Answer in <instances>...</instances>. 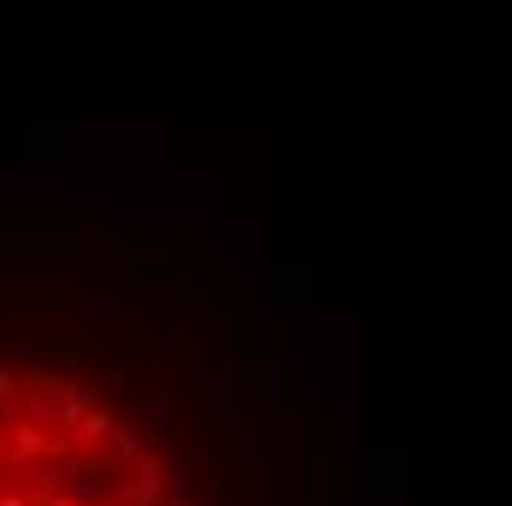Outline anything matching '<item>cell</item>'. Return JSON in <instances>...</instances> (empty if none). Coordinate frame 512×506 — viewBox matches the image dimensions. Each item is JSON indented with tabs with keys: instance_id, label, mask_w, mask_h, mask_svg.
<instances>
[{
	"instance_id": "cell-7",
	"label": "cell",
	"mask_w": 512,
	"mask_h": 506,
	"mask_svg": "<svg viewBox=\"0 0 512 506\" xmlns=\"http://www.w3.org/2000/svg\"><path fill=\"white\" fill-rule=\"evenodd\" d=\"M24 489H30V506H53V501H65V489H71V471H65L59 459H48V465H42V471H36Z\"/></svg>"
},
{
	"instance_id": "cell-2",
	"label": "cell",
	"mask_w": 512,
	"mask_h": 506,
	"mask_svg": "<svg viewBox=\"0 0 512 506\" xmlns=\"http://www.w3.org/2000/svg\"><path fill=\"white\" fill-rule=\"evenodd\" d=\"M77 259H95V265H118V259H130V253L142 248V242H130L124 230H112V224H83L77 230Z\"/></svg>"
},
{
	"instance_id": "cell-11",
	"label": "cell",
	"mask_w": 512,
	"mask_h": 506,
	"mask_svg": "<svg viewBox=\"0 0 512 506\" xmlns=\"http://www.w3.org/2000/svg\"><path fill=\"white\" fill-rule=\"evenodd\" d=\"M18 377H24V389H36V395H59V389H65V377H59V371H48V365H30V371H18Z\"/></svg>"
},
{
	"instance_id": "cell-17",
	"label": "cell",
	"mask_w": 512,
	"mask_h": 506,
	"mask_svg": "<svg viewBox=\"0 0 512 506\" xmlns=\"http://www.w3.org/2000/svg\"><path fill=\"white\" fill-rule=\"evenodd\" d=\"M53 506H71V501H53Z\"/></svg>"
},
{
	"instance_id": "cell-3",
	"label": "cell",
	"mask_w": 512,
	"mask_h": 506,
	"mask_svg": "<svg viewBox=\"0 0 512 506\" xmlns=\"http://www.w3.org/2000/svg\"><path fill=\"white\" fill-rule=\"evenodd\" d=\"M130 465H136V477L118 489V506H159L165 501V465H159V454L154 448H142Z\"/></svg>"
},
{
	"instance_id": "cell-10",
	"label": "cell",
	"mask_w": 512,
	"mask_h": 506,
	"mask_svg": "<svg viewBox=\"0 0 512 506\" xmlns=\"http://www.w3.org/2000/svg\"><path fill=\"white\" fill-rule=\"evenodd\" d=\"M65 330H71L77 342H83V336H106V330H112V312H106V306H77V312L65 318Z\"/></svg>"
},
{
	"instance_id": "cell-18",
	"label": "cell",
	"mask_w": 512,
	"mask_h": 506,
	"mask_svg": "<svg viewBox=\"0 0 512 506\" xmlns=\"http://www.w3.org/2000/svg\"><path fill=\"white\" fill-rule=\"evenodd\" d=\"M95 506H106V501H95ZM112 506H118V501H112Z\"/></svg>"
},
{
	"instance_id": "cell-9",
	"label": "cell",
	"mask_w": 512,
	"mask_h": 506,
	"mask_svg": "<svg viewBox=\"0 0 512 506\" xmlns=\"http://www.w3.org/2000/svg\"><path fill=\"white\" fill-rule=\"evenodd\" d=\"M106 442H112V454H118V459H124V465H130V459H136V454H142V448H148V430H142L136 418H118Z\"/></svg>"
},
{
	"instance_id": "cell-1",
	"label": "cell",
	"mask_w": 512,
	"mask_h": 506,
	"mask_svg": "<svg viewBox=\"0 0 512 506\" xmlns=\"http://www.w3.org/2000/svg\"><path fill=\"white\" fill-rule=\"evenodd\" d=\"M171 412H177V377H171L165 365H154V371L142 377V395L130 406V418H136L148 436H159V430L171 424Z\"/></svg>"
},
{
	"instance_id": "cell-13",
	"label": "cell",
	"mask_w": 512,
	"mask_h": 506,
	"mask_svg": "<svg viewBox=\"0 0 512 506\" xmlns=\"http://www.w3.org/2000/svg\"><path fill=\"white\" fill-rule=\"evenodd\" d=\"M165 506H189V477L183 471H165Z\"/></svg>"
},
{
	"instance_id": "cell-14",
	"label": "cell",
	"mask_w": 512,
	"mask_h": 506,
	"mask_svg": "<svg viewBox=\"0 0 512 506\" xmlns=\"http://www.w3.org/2000/svg\"><path fill=\"white\" fill-rule=\"evenodd\" d=\"M0 506H30V489H18V483L6 477V483H0Z\"/></svg>"
},
{
	"instance_id": "cell-19",
	"label": "cell",
	"mask_w": 512,
	"mask_h": 506,
	"mask_svg": "<svg viewBox=\"0 0 512 506\" xmlns=\"http://www.w3.org/2000/svg\"><path fill=\"white\" fill-rule=\"evenodd\" d=\"M0 483H6V471H0Z\"/></svg>"
},
{
	"instance_id": "cell-16",
	"label": "cell",
	"mask_w": 512,
	"mask_h": 506,
	"mask_svg": "<svg viewBox=\"0 0 512 506\" xmlns=\"http://www.w3.org/2000/svg\"><path fill=\"white\" fill-rule=\"evenodd\" d=\"M0 465H6V436H0Z\"/></svg>"
},
{
	"instance_id": "cell-12",
	"label": "cell",
	"mask_w": 512,
	"mask_h": 506,
	"mask_svg": "<svg viewBox=\"0 0 512 506\" xmlns=\"http://www.w3.org/2000/svg\"><path fill=\"white\" fill-rule=\"evenodd\" d=\"M65 501H71V506H95V501H101V483H95V471H89V477H77V483L65 489Z\"/></svg>"
},
{
	"instance_id": "cell-8",
	"label": "cell",
	"mask_w": 512,
	"mask_h": 506,
	"mask_svg": "<svg viewBox=\"0 0 512 506\" xmlns=\"http://www.w3.org/2000/svg\"><path fill=\"white\" fill-rule=\"evenodd\" d=\"M112 424H118V418H112L106 406H89V412H83V424L71 430V442H77L83 454H101V448H106V436H112Z\"/></svg>"
},
{
	"instance_id": "cell-5",
	"label": "cell",
	"mask_w": 512,
	"mask_h": 506,
	"mask_svg": "<svg viewBox=\"0 0 512 506\" xmlns=\"http://www.w3.org/2000/svg\"><path fill=\"white\" fill-rule=\"evenodd\" d=\"M171 283H177V301L183 306H212L218 301V271H212V265H177Z\"/></svg>"
},
{
	"instance_id": "cell-6",
	"label": "cell",
	"mask_w": 512,
	"mask_h": 506,
	"mask_svg": "<svg viewBox=\"0 0 512 506\" xmlns=\"http://www.w3.org/2000/svg\"><path fill=\"white\" fill-rule=\"evenodd\" d=\"M89 406H101V389H89V383H65V389L53 395V424L71 436V430L83 424V412H89Z\"/></svg>"
},
{
	"instance_id": "cell-4",
	"label": "cell",
	"mask_w": 512,
	"mask_h": 506,
	"mask_svg": "<svg viewBox=\"0 0 512 506\" xmlns=\"http://www.w3.org/2000/svg\"><path fill=\"white\" fill-rule=\"evenodd\" d=\"M218 406H224L230 430L248 424V365L242 359H218Z\"/></svg>"
},
{
	"instance_id": "cell-15",
	"label": "cell",
	"mask_w": 512,
	"mask_h": 506,
	"mask_svg": "<svg viewBox=\"0 0 512 506\" xmlns=\"http://www.w3.org/2000/svg\"><path fill=\"white\" fill-rule=\"evenodd\" d=\"M18 389H24V377H18V371H12V365H0V401H12V395H18Z\"/></svg>"
}]
</instances>
